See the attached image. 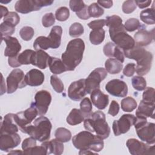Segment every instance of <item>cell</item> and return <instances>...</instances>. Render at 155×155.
Returning a JSON list of instances; mask_svg holds the SVG:
<instances>
[{"label":"cell","instance_id":"obj_61","mask_svg":"<svg viewBox=\"0 0 155 155\" xmlns=\"http://www.w3.org/2000/svg\"><path fill=\"white\" fill-rule=\"evenodd\" d=\"M97 154V153L94 152V151H91V150H80V151L79 152V154Z\"/></svg>","mask_w":155,"mask_h":155},{"label":"cell","instance_id":"obj_27","mask_svg":"<svg viewBox=\"0 0 155 155\" xmlns=\"http://www.w3.org/2000/svg\"><path fill=\"white\" fill-rule=\"evenodd\" d=\"M62 28L59 25L53 26L47 36L51 42V48L55 49L59 47L61 42Z\"/></svg>","mask_w":155,"mask_h":155},{"label":"cell","instance_id":"obj_2","mask_svg":"<svg viewBox=\"0 0 155 155\" xmlns=\"http://www.w3.org/2000/svg\"><path fill=\"white\" fill-rule=\"evenodd\" d=\"M84 50V42L80 38L72 39L68 43L65 52L61 56L67 71H73L81 63Z\"/></svg>","mask_w":155,"mask_h":155},{"label":"cell","instance_id":"obj_40","mask_svg":"<svg viewBox=\"0 0 155 155\" xmlns=\"http://www.w3.org/2000/svg\"><path fill=\"white\" fill-rule=\"evenodd\" d=\"M133 87L137 91L144 90L147 86V82L144 78L141 76H134L131 79Z\"/></svg>","mask_w":155,"mask_h":155},{"label":"cell","instance_id":"obj_23","mask_svg":"<svg viewBox=\"0 0 155 155\" xmlns=\"http://www.w3.org/2000/svg\"><path fill=\"white\" fill-rule=\"evenodd\" d=\"M103 51L105 56L110 57L111 58H114L121 62H124L125 58L123 51H122L121 49L113 42H109L107 43L104 46Z\"/></svg>","mask_w":155,"mask_h":155},{"label":"cell","instance_id":"obj_45","mask_svg":"<svg viewBox=\"0 0 155 155\" xmlns=\"http://www.w3.org/2000/svg\"><path fill=\"white\" fill-rule=\"evenodd\" d=\"M70 11L66 7H61L55 12L56 19L59 21H65L69 18Z\"/></svg>","mask_w":155,"mask_h":155},{"label":"cell","instance_id":"obj_15","mask_svg":"<svg viewBox=\"0 0 155 155\" xmlns=\"http://www.w3.org/2000/svg\"><path fill=\"white\" fill-rule=\"evenodd\" d=\"M106 91L112 96L124 97L128 94V87L126 83L120 79H114L110 81L105 85Z\"/></svg>","mask_w":155,"mask_h":155},{"label":"cell","instance_id":"obj_3","mask_svg":"<svg viewBox=\"0 0 155 155\" xmlns=\"http://www.w3.org/2000/svg\"><path fill=\"white\" fill-rule=\"evenodd\" d=\"M123 53L126 58L136 61V72L139 76L145 75L150 71L153 61L151 53L138 45H134L130 50H124Z\"/></svg>","mask_w":155,"mask_h":155},{"label":"cell","instance_id":"obj_19","mask_svg":"<svg viewBox=\"0 0 155 155\" xmlns=\"http://www.w3.org/2000/svg\"><path fill=\"white\" fill-rule=\"evenodd\" d=\"M6 44V47L4 50V56L8 58L15 57L18 55L21 50V45L15 37L7 36L2 38Z\"/></svg>","mask_w":155,"mask_h":155},{"label":"cell","instance_id":"obj_56","mask_svg":"<svg viewBox=\"0 0 155 155\" xmlns=\"http://www.w3.org/2000/svg\"><path fill=\"white\" fill-rule=\"evenodd\" d=\"M76 14L80 19H83V20H86V19H88L90 18L89 15H88V6L87 5H86L82 10L76 13Z\"/></svg>","mask_w":155,"mask_h":155},{"label":"cell","instance_id":"obj_37","mask_svg":"<svg viewBox=\"0 0 155 155\" xmlns=\"http://www.w3.org/2000/svg\"><path fill=\"white\" fill-rule=\"evenodd\" d=\"M92 104L88 97H84L80 103V110L85 117H89L92 113Z\"/></svg>","mask_w":155,"mask_h":155},{"label":"cell","instance_id":"obj_32","mask_svg":"<svg viewBox=\"0 0 155 155\" xmlns=\"http://www.w3.org/2000/svg\"><path fill=\"white\" fill-rule=\"evenodd\" d=\"M33 47L36 50H45L51 48V44L48 37L41 36L34 41Z\"/></svg>","mask_w":155,"mask_h":155},{"label":"cell","instance_id":"obj_9","mask_svg":"<svg viewBox=\"0 0 155 155\" xmlns=\"http://www.w3.org/2000/svg\"><path fill=\"white\" fill-rule=\"evenodd\" d=\"M6 82L7 92L8 94H12L18 88H22L27 85L24 73L19 68L13 70L7 76Z\"/></svg>","mask_w":155,"mask_h":155},{"label":"cell","instance_id":"obj_52","mask_svg":"<svg viewBox=\"0 0 155 155\" xmlns=\"http://www.w3.org/2000/svg\"><path fill=\"white\" fill-rule=\"evenodd\" d=\"M104 25H105V19L94 20L88 24V26L92 30L102 28Z\"/></svg>","mask_w":155,"mask_h":155},{"label":"cell","instance_id":"obj_39","mask_svg":"<svg viewBox=\"0 0 155 155\" xmlns=\"http://www.w3.org/2000/svg\"><path fill=\"white\" fill-rule=\"evenodd\" d=\"M88 12L90 17L93 18H99L104 13V10L96 2L92 3L88 7Z\"/></svg>","mask_w":155,"mask_h":155},{"label":"cell","instance_id":"obj_62","mask_svg":"<svg viewBox=\"0 0 155 155\" xmlns=\"http://www.w3.org/2000/svg\"><path fill=\"white\" fill-rule=\"evenodd\" d=\"M1 78H2V83H1V95H2L4 93H5V85L4 86V85H5V82H4V78L2 74H1Z\"/></svg>","mask_w":155,"mask_h":155},{"label":"cell","instance_id":"obj_35","mask_svg":"<svg viewBox=\"0 0 155 155\" xmlns=\"http://www.w3.org/2000/svg\"><path fill=\"white\" fill-rule=\"evenodd\" d=\"M54 136L57 140L63 143L67 142L70 140L71 137V133L68 129L63 127H60L56 130Z\"/></svg>","mask_w":155,"mask_h":155},{"label":"cell","instance_id":"obj_26","mask_svg":"<svg viewBox=\"0 0 155 155\" xmlns=\"http://www.w3.org/2000/svg\"><path fill=\"white\" fill-rule=\"evenodd\" d=\"M44 146L47 150L48 154H53L54 155H61L64 151L63 142L57 140L56 139H52L50 141L46 140L41 144Z\"/></svg>","mask_w":155,"mask_h":155},{"label":"cell","instance_id":"obj_50","mask_svg":"<svg viewBox=\"0 0 155 155\" xmlns=\"http://www.w3.org/2000/svg\"><path fill=\"white\" fill-rule=\"evenodd\" d=\"M69 6L70 9L76 13L82 10L86 6V5L83 1L71 0L69 2Z\"/></svg>","mask_w":155,"mask_h":155},{"label":"cell","instance_id":"obj_6","mask_svg":"<svg viewBox=\"0 0 155 155\" xmlns=\"http://www.w3.org/2000/svg\"><path fill=\"white\" fill-rule=\"evenodd\" d=\"M51 123L50 120L45 116H40L25 129V133L30 137L39 142H44L50 139Z\"/></svg>","mask_w":155,"mask_h":155},{"label":"cell","instance_id":"obj_13","mask_svg":"<svg viewBox=\"0 0 155 155\" xmlns=\"http://www.w3.org/2000/svg\"><path fill=\"white\" fill-rule=\"evenodd\" d=\"M126 145L132 155L154 154V146H150L137 139L131 138L127 140Z\"/></svg>","mask_w":155,"mask_h":155},{"label":"cell","instance_id":"obj_47","mask_svg":"<svg viewBox=\"0 0 155 155\" xmlns=\"http://www.w3.org/2000/svg\"><path fill=\"white\" fill-rule=\"evenodd\" d=\"M154 89L152 87H146L142 94V101L154 104Z\"/></svg>","mask_w":155,"mask_h":155},{"label":"cell","instance_id":"obj_46","mask_svg":"<svg viewBox=\"0 0 155 155\" xmlns=\"http://www.w3.org/2000/svg\"><path fill=\"white\" fill-rule=\"evenodd\" d=\"M34 29L29 26L23 27L19 31V35L21 38L26 41H30L34 36Z\"/></svg>","mask_w":155,"mask_h":155},{"label":"cell","instance_id":"obj_5","mask_svg":"<svg viewBox=\"0 0 155 155\" xmlns=\"http://www.w3.org/2000/svg\"><path fill=\"white\" fill-rule=\"evenodd\" d=\"M72 143L78 150H90L96 153L101 151L104 146L103 139L88 131H82L74 136Z\"/></svg>","mask_w":155,"mask_h":155},{"label":"cell","instance_id":"obj_22","mask_svg":"<svg viewBox=\"0 0 155 155\" xmlns=\"http://www.w3.org/2000/svg\"><path fill=\"white\" fill-rule=\"evenodd\" d=\"M45 76L44 73L36 68L28 71L25 75V81L27 85L31 87L39 86L44 81Z\"/></svg>","mask_w":155,"mask_h":155},{"label":"cell","instance_id":"obj_60","mask_svg":"<svg viewBox=\"0 0 155 155\" xmlns=\"http://www.w3.org/2000/svg\"><path fill=\"white\" fill-rule=\"evenodd\" d=\"M8 13L9 12L7 7L1 5V18H2L4 16L5 17Z\"/></svg>","mask_w":155,"mask_h":155},{"label":"cell","instance_id":"obj_34","mask_svg":"<svg viewBox=\"0 0 155 155\" xmlns=\"http://www.w3.org/2000/svg\"><path fill=\"white\" fill-rule=\"evenodd\" d=\"M137 102L132 97L128 96L121 101V108L124 111L131 112L137 107Z\"/></svg>","mask_w":155,"mask_h":155},{"label":"cell","instance_id":"obj_41","mask_svg":"<svg viewBox=\"0 0 155 155\" xmlns=\"http://www.w3.org/2000/svg\"><path fill=\"white\" fill-rule=\"evenodd\" d=\"M141 24L140 23L139 21L136 18H130L128 19L125 23L124 27L125 30L131 32L134 31L136 30L139 29L142 27Z\"/></svg>","mask_w":155,"mask_h":155},{"label":"cell","instance_id":"obj_36","mask_svg":"<svg viewBox=\"0 0 155 155\" xmlns=\"http://www.w3.org/2000/svg\"><path fill=\"white\" fill-rule=\"evenodd\" d=\"M35 51L30 49H27L23 51L21 53L18 55V61L21 65L31 64L32 55Z\"/></svg>","mask_w":155,"mask_h":155},{"label":"cell","instance_id":"obj_28","mask_svg":"<svg viewBox=\"0 0 155 155\" xmlns=\"http://www.w3.org/2000/svg\"><path fill=\"white\" fill-rule=\"evenodd\" d=\"M48 66L51 72L54 74H59L67 71L62 61L55 57H50Z\"/></svg>","mask_w":155,"mask_h":155},{"label":"cell","instance_id":"obj_51","mask_svg":"<svg viewBox=\"0 0 155 155\" xmlns=\"http://www.w3.org/2000/svg\"><path fill=\"white\" fill-rule=\"evenodd\" d=\"M55 22V17L52 13H45L42 18V24L44 27H49Z\"/></svg>","mask_w":155,"mask_h":155},{"label":"cell","instance_id":"obj_11","mask_svg":"<svg viewBox=\"0 0 155 155\" xmlns=\"http://www.w3.org/2000/svg\"><path fill=\"white\" fill-rule=\"evenodd\" d=\"M107 76V71L104 68L99 67L93 70L85 80L87 93L90 94L94 90L99 88L100 83Z\"/></svg>","mask_w":155,"mask_h":155},{"label":"cell","instance_id":"obj_59","mask_svg":"<svg viewBox=\"0 0 155 155\" xmlns=\"http://www.w3.org/2000/svg\"><path fill=\"white\" fill-rule=\"evenodd\" d=\"M97 3L105 8H109L113 5L112 1H97Z\"/></svg>","mask_w":155,"mask_h":155},{"label":"cell","instance_id":"obj_16","mask_svg":"<svg viewBox=\"0 0 155 155\" xmlns=\"http://www.w3.org/2000/svg\"><path fill=\"white\" fill-rule=\"evenodd\" d=\"M85 79L73 82L68 88V96L73 101H79L87 94L85 88Z\"/></svg>","mask_w":155,"mask_h":155},{"label":"cell","instance_id":"obj_33","mask_svg":"<svg viewBox=\"0 0 155 155\" xmlns=\"http://www.w3.org/2000/svg\"><path fill=\"white\" fill-rule=\"evenodd\" d=\"M140 19L145 24L149 25L154 24L155 21L154 7L142 10L140 13Z\"/></svg>","mask_w":155,"mask_h":155},{"label":"cell","instance_id":"obj_29","mask_svg":"<svg viewBox=\"0 0 155 155\" xmlns=\"http://www.w3.org/2000/svg\"><path fill=\"white\" fill-rule=\"evenodd\" d=\"M106 71L110 74H117L123 68V64L115 58H109L105 62Z\"/></svg>","mask_w":155,"mask_h":155},{"label":"cell","instance_id":"obj_54","mask_svg":"<svg viewBox=\"0 0 155 155\" xmlns=\"http://www.w3.org/2000/svg\"><path fill=\"white\" fill-rule=\"evenodd\" d=\"M36 145V140L34 138L30 137L26 138L24 140L22 143V148L23 150H26L31 147Z\"/></svg>","mask_w":155,"mask_h":155},{"label":"cell","instance_id":"obj_21","mask_svg":"<svg viewBox=\"0 0 155 155\" xmlns=\"http://www.w3.org/2000/svg\"><path fill=\"white\" fill-rule=\"evenodd\" d=\"M90 97L93 105L99 110L105 109L108 105V96L104 94L99 88L92 91L90 93Z\"/></svg>","mask_w":155,"mask_h":155},{"label":"cell","instance_id":"obj_1","mask_svg":"<svg viewBox=\"0 0 155 155\" xmlns=\"http://www.w3.org/2000/svg\"><path fill=\"white\" fill-rule=\"evenodd\" d=\"M105 25L109 28L111 39L122 51L130 50L134 47V40L126 32L122 24V19L120 16L117 15L107 16L105 19Z\"/></svg>","mask_w":155,"mask_h":155},{"label":"cell","instance_id":"obj_55","mask_svg":"<svg viewBox=\"0 0 155 155\" xmlns=\"http://www.w3.org/2000/svg\"><path fill=\"white\" fill-rule=\"evenodd\" d=\"M119 111V104L116 101H112L108 111V113L109 114H110L111 116H116L118 113Z\"/></svg>","mask_w":155,"mask_h":155},{"label":"cell","instance_id":"obj_38","mask_svg":"<svg viewBox=\"0 0 155 155\" xmlns=\"http://www.w3.org/2000/svg\"><path fill=\"white\" fill-rule=\"evenodd\" d=\"M1 38L7 36H11L15 31V26L7 22H3L0 25Z\"/></svg>","mask_w":155,"mask_h":155},{"label":"cell","instance_id":"obj_43","mask_svg":"<svg viewBox=\"0 0 155 155\" xmlns=\"http://www.w3.org/2000/svg\"><path fill=\"white\" fill-rule=\"evenodd\" d=\"M84 32L83 25L79 22H74L69 28V35L73 38L81 36Z\"/></svg>","mask_w":155,"mask_h":155},{"label":"cell","instance_id":"obj_10","mask_svg":"<svg viewBox=\"0 0 155 155\" xmlns=\"http://www.w3.org/2000/svg\"><path fill=\"white\" fill-rule=\"evenodd\" d=\"M38 114V110L32 104L31 106L25 111H22L15 114V121L19 129L24 133L27 127L31 124V122Z\"/></svg>","mask_w":155,"mask_h":155},{"label":"cell","instance_id":"obj_12","mask_svg":"<svg viewBox=\"0 0 155 155\" xmlns=\"http://www.w3.org/2000/svg\"><path fill=\"white\" fill-rule=\"evenodd\" d=\"M135 121L136 116L131 114H123L119 120H114L112 127L114 135L117 136L128 132Z\"/></svg>","mask_w":155,"mask_h":155},{"label":"cell","instance_id":"obj_20","mask_svg":"<svg viewBox=\"0 0 155 155\" xmlns=\"http://www.w3.org/2000/svg\"><path fill=\"white\" fill-rule=\"evenodd\" d=\"M19 127L15 121V114L8 113L4 117L1 122V134L15 133L18 131Z\"/></svg>","mask_w":155,"mask_h":155},{"label":"cell","instance_id":"obj_24","mask_svg":"<svg viewBox=\"0 0 155 155\" xmlns=\"http://www.w3.org/2000/svg\"><path fill=\"white\" fill-rule=\"evenodd\" d=\"M50 57L44 50H37L32 55L31 64L41 69H45L48 65Z\"/></svg>","mask_w":155,"mask_h":155},{"label":"cell","instance_id":"obj_14","mask_svg":"<svg viewBox=\"0 0 155 155\" xmlns=\"http://www.w3.org/2000/svg\"><path fill=\"white\" fill-rule=\"evenodd\" d=\"M51 101V94L47 90H40L36 93L32 104L36 108L38 114L43 116L47 113Z\"/></svg>","mask_w":155,"mask_h":155},{"label":"cell","instance_id":"obj_58","mask_svg":"<svg viewBox=\"0 0 155 155\" xmlns=\"http://www.w3.org/2000/svg\"><path fill=\"white\" fill-rule=\"evenodd\" d=\"M136 5H137L140 8H144L148 7L151 3V1H134Z\"/></svg>","mask_w":155,"mask_h":155},{"label":"cell","instance_id":"obj_18","mask_svg":"<svg viewBox=\"0 0 155 155\" xmlns=\"http://www.w3.org/2000/svg\"><path fill=\"white\" fill-rule=\"evenodd\" d=\"M154 38V28L151 31L147 30L142 25L134 34V40L136 45L143 47L149 45Z\"/></svg>","mask_w":155,"mask_h":155},{"label":"cell","instance_id":"obj_31","mask_svg":"<svg viewBox=\"0 0 155 155\" xmlns=\"http://www.w3.org/2000/svg\"><path fill=\"white\" fill-rule=\"evenodd\" d=\"M105 31L103 28L92 30L90 33V41L93 45H99L101 44L105 39Z\"/></svg>","mask_w":155,"mask_h":155},{"label":"cell","instance_id":"obj_53","mask_svg":"<svg viewBox=\"0 0 155 155\" xmlns=\"http://www.w3.org/2000/svg\"><path fill=\"white\" fill-rule=\"evenodd\" d=\"M136 71V64L134 63H129L127 64L124 68L123 73L127 77L132 76Z\"/></svg>","mask_w":155,"mask_h":155},{"label":"cell","instance_id":"obj_30","mask_svg":"<svg viewBox=\"0 0 155 155\" xmlns=\"http://www.w3.org/2000/svg\"><path fill=\"white\" fill-rule=\"evenodd\" d=\"M85 117L79 109L73 108L67 117V122L70 125H76L82 122Z\"/></svg>","mask_w":155,"mask_h":155},{"label":"cell","instance_id":"obj_7","mask_svg":"<svg viewBox=\"0 0 155 155\" xmlns=\"http://www.w3.org/2000/svg\"><path fill=\"white\" fill-rule=\"evenodd\" d=\"M136 133L139 138L149 145L155 143V124L147 122V117L143 116H136L134 124Z\"/></svg>","mask_w":155,"mask_h":155},{"label":"cell","instance_id":"obj_48","mask_svg":"<svg viewBox=\"0 0 155 155\" xmlns=\"http://www.w3.org/2000/svg\"><path fill=\"white\" fill-rule=\"evenodd\" d=\"M4 22H7L10 23L11 24L13 25L14 26H16L18 24V23L20 21V17L16 13L14 12H9L4 18Z\"/></svg>","mask_w":155,"mask_h":155},{"label":"cell","instance_id":"obj_4","mask_svg":"<svg viewBox=\"0 0 155 155\" xmlns=\"http://www.w3.org/2000/svg\"><path fill=\"white\" fill-rule=\"evenodd\" d=\"M84 128L88 131L95 133L102 139H107L110 134V128L106 121L105 114L96 111L84 120Z\"/></svg>","mask_w":155,"mask_h":155},{"label":"cell","instance_id":"obj_44","mask_svg":"<svg viewBox=\"0 0 155 155\" xmlns=\"http://www.w3.org/2000/svg\"><path fill=\"white\" fill-rule=\"evenodd\" d=\"M51 85L55 91L61 93L64 90V85L62 81L56 75H51L50 77Z\"/></svg>","mask_w":155,"mask_h":155},{"label":"cell","instance_id":"obj_8","mask_svg":"<svg viewBox=\"0 0 155 155\" xmlns=\"http://www.w3.org/2000/svg\"><path fill=\"white\" fill-rule=\"evenodd\" d=\"M53 1L50 0H19L15 5V8L16 12L26 14L33 11L40 10L43 7L51 5Z\"/></svg>","mask_w":155,"mask_h":155},{"label":"cell","instance_id":"obj_63","mask_svg":"<svg viewBox=\"0 0 155 155\" xmlns=\"http://www.w3.org/2000/svg\"><path fill=\"white\" fill-rule=\"evenodd\" d=\"M23 154V152L21 150H10L8 153V154Z\"/></svg>","mask_w":155,"mask_h":155},{"label":"cell","instance_id":"obj_57","mask_svg":"<svg viewBox=\"0 0 155 155\" xmlns=\"http://www.w3.org/2000/svg\"><path fill=\"white\" fill-rule=\"evenodd\" d=\"M17 56L15 57H11V58H8V65L13 68H16V67H20L21 65L19 64V63L18 61V59H17Z\"/></svg>","mask_w":155,"mask_h":155},{"label":"cell","instance_id":"obj_49","mask_svg":"<svg viewBox=\"0 0 155 155\" xmlns=\"http://www.w3.org/2000/svg\"><path fill=\"white\" fill-rule=\"evenodd\" d=\"M136 4L135 3V1L133 0H129V1H125L124 2L122 9L124 13L126 14H130L132 12H133L136 8Z\"/></svg>","mask_w":155,"mask_h":155},{"label":"cell","instance_id":"obj_25","mask_svg":"<svg viewBox=\"0 0 155 155\" xmlns=\"http://www.w3.org/2000/svg\"><path fill=\"white\" fill-rule=\"evenodd\" d=\"M154 104L145 102L141 100L136 111V116H143L147 118L154 119Z\"/></svg>","mask_w":155,"mask_h":155},{"label":"cell","instance_id":"obj_42","mask_svg":"<svg viewBox=\"0 0 155 155\" xmlns=\"http://www.w3.org/2000/svg\"><path fill=\"white\" fill-rule=\"evenodd\" d=\"M23 154L28 155H47L48 152L45 147L43 145L35 146L26 150H23Z\"/></svg>","mask_w":155,"mask_h":155},{"label":"cell","instance_id":"obj_17","mask_svg":"<svg viewBox=\"0 0 155 155\" xmlns=\"http://www.w3.org/2000/svg\"><path fill=\"white\" fill-rule=\"evenodd\" d=\"M20 143L21 137L16 133L1 134L0 149L2 151L8 152L18 147Z\"/></svg>","mask_w":155,"mask_h":155}]
</instances>
